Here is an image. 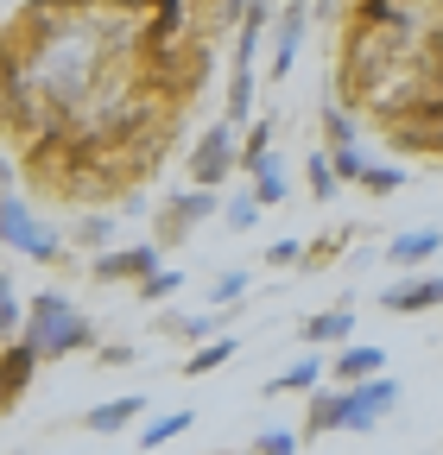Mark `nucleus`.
I'll return each mask as SVG.
<instances>
[{
  "instance_id": "1",
  "label": "nucleus",
  "mask_w": 443,
  "mask_h": 455,
  "mask_svg": "<svg viewBox=\"0 0 443 455\" xmlns=\"http://www.w3.org/2000/svg\"><path fill=\"white\" fill-rule=\"evenodd\" d=\"M20 335L38 348V361H70V355H95V323L64 298V291H32L26 298V316H20Z\"/></svg>"
},
{
  "instance_id": "2",
  "label": "nucleus",
  "mask_w": 443,
  "mask_h": 455,
  "mask_svg": "<svg viewBox=\"0 0 443 455\" xmlns=\"http://www.w3.org/2000/svg\"><path fill=\"white\" fill-rule=\"evenodd\" d=\"M215 215H222V190L184 184V190H172L165 203H152V241L158 247H184V241H197V228L215 221Z\"/></svg>"
},
{
  "instance_id": "3",
  "label": "nucleus",
  "mask_w": 443,
  "mask_h": 455,
  "mask_svg": "<svg viewBox=\"0 0 443 455\" xmlns=\"http://www.w3.org/2000/svg\"><path fill=\"white\" fill-rule=\"evenodd\" d=\"M0 247H13V253H26V259H38V266H70V241H58L51 228L7 190L0 196Z\"/></svg>"
},
{
  "instance_id": "4",
  "label": "nucleus",
  "mask_w": 443,
  "mask_h": 455,
  "mask_svg": "<svg viewBox=\"0 0 443 455\" xmlns=\"http://www.w3.org/2000/svg\"><path fill=\"white\" fill-rule=\"evenodd\" d=\"M241 171V127L222 114V121H209L190 146V184L197 190H229V178Z\"/></svg>"
},
{
  "instance_id": "5",
  "label": "nucleus",
  "mask_w": 443,
  "mask_h": 455,
  "mask_svg": "<svg viewBox=\"0 0 443 455\" xmlns=\"http://www.w3.org/2000/svg\"><path fill=\"white\" fill-rule=\"evenodd\" d=\"M349 392V430L361 436V430H374V424H386L399 405H406V386L393 379V373H374V379H355V386H342Z\"/></svg>"
},
{
  "instance_id": "6",
  "label": "nucleus",
  "mask_w": 443,
  "mask_h": 455,
  "mask_svg": "<svg viewBox=\"0 0 443 455\" xmlns=\"http://www.w3.org/2000/svg\"><path fill=\"white\" fill-rule=\"evenodd\" d=\"M152 266H165V247H158V241H133V247L115 241L108 253L89 259V278H95V284H140Z\"/></svg>"
},
{
  "instance_id": "7",
  "label": "nucleus",
  "mask_w": 443,
  "mask_h": 455,
  "mask_svg": "<svg viewBox=\"0 0 443 455\" xmlns=\"http://www.w3.org/2000/svg\"><path fill=\"white\" fill-rule=\"evenodd\" d=\"M380 310H393V316H424V310H443V272L418 266V272H406L399 284H380Z\"/></svg>"
},
{
  "instance_id": "8",
  "label": "nucleus",
  "mask_w": 443,
  "mask_h": 455,
  "mask_svg": "<svg viewBox=\"0 0 443 455\" xmlns=\"http://www.w3.org/2000/svg\"><path fill=\"white\" fill-rule=\"evenodd\" d=\"M304 32H310V0H286L279 20H272V83H286L298 51H304Z\"/></svg>"
},
{
  "instance_id": "9",
  "label": "nucleus",
  "mask_w": 443,
  "mask_h": 455,
  "mask_svg": "<svg viewBox=\"0 0 443 455\" xmlns=\"http://www.w3.org/2000/svg\"><path fill=\"white\" fill-rule=\"evenodd\" d=\"M336 430H349V392L342 386L304 392V430H298V443H323V436H336Z\"/></svg>"
},
{
  "instance_id": "10",
  "label": "nucleus",
  "mask_w": 443,
  "mask_h": 455,
  "mask_svg": "<svg viewBox=\"0 0 443 455\" xmlns=\"http://www.w3.org/2000/svg\"><path fill=\"white\" fill-rule=\"evenodd\" d=\"M374 373H386V348H380V341H342V348L323 361L329 386H355V379H374Z\"/></svg>"
},
{
  "instance_id": "11",
  "label": "nucleus",
  "mask_w": 443,
  "mask_h": 455,
  "mask_svg": "<svg viewBox=\"0 0 443 455\" xmlns=\"http://www.w3.org/2000/svg\"><path fill=\"white\" fill-rule=\"evenodd\" d=\"M443 253V228H406V235H393L380 247V259L386 266H399V272H418V266H431Z\"/></svg>"
},
{
  "instance_id": "12",
  "label": "nucleus",
  "mask_w": 443,
  "mask_h": 455,
  "mask_svg": "<svg viewBox=\"0 0 443 455\" xmlns=\"http://www.w3.org/2000/svg\"><path fill=\"white\" fill-rule=\"evenodd\" d=\"M349 335H355V304H349V298L298 323V341H304V348H342Z\"/></svg>"
},
{
  "instance_id": "13",
  "label": "nucleus",
  "mask_w": 443,
  "mask_h": 455,
  "mask_svg": "<svg viewBox=\"0 0 443 455\" xmlns=\"http://www.w3.org/2000/svg\"><path fill=\"white\" fill-rule=\"evenodd\" d=\"M140 418H146V398H140V392H127V398H108V405L83 411V430H95V436H115V430H133Z\"/></svg>"
},
{
  "instance_id": "14",
  "label": "nucleus",
  "mask_w": 443,
  "mask_h": 455,
  "mask_svg": "<svg viewBox=\"0 0 443 455\" xmlns=\"http://www.w3.org/2000/svg\"><path fill=\"white\" fill-rule=\"evenodd\" d=\"M215 329H222V310H203V316H190V310H165V316H158V335H165V341H184V348L209 341Z\"/></svg>"
},
{
  "instance_id": "15",
  "label": "nucleus",
  "mask_w": 443,
  "mask_h": 455,
  "mask_svg": "<svg viewBox=\"0 0 443 455\" xmlns=\"http://www.w3.org/2000/svg\"><path fill=\"white\" fill-rule=\"evenodd\" d=\"M235 355H241V335H209V341H197V348L184 355V373L203 379V373H215V367H229Z\"/></svg>"
},
{
  "instance_id": "16",
  "label": "nucleus",
  "mask_w": 443,
  "mask_h": 455,
  "mask_svg": "<svg viewBox=\"0 0 443 455\" xmlns=\"http://www.w3.org/2000/svg\"><path fill=\"white\" fill-rule=\"evenodd\" d=\"M317 386H323V355H304V361H292L286 373H272L260 392H266V398H286V392H317Z\"/></svg>"
},
{
  "instance_id": "17",
  "label": "nucleus",
  "mask_w": 443,
  "mask_h": 455,
  "mask_svg": "<svg viewBox=\"0 0 443 455\" xmlns=\"http://www.w3.org/2000/svg\"><path fill=\"white\" fill-rule=\"evenodd\" d=\"M247 178H254V203H260V209H279V203L292 196V184H286V164L272 158V152H266V158L247 171Z\"/></svg>"
},
{
  "instance_id": "18",
  "label": "nucleus",
  "mask_w": 443,
  "mask_h": 455,
  "mask_svg": "<svg viewBox=\"0 0 443 455\" xmlns=\"http://www.w3.org/2000/svg\"><path fill=\"white\" fill-rule=\"evenodd\" d=\"M115 241H121L115 215H83V221L70 228V253H108Z\"/></svg>"
},
{
  "instance_id": "19",
  "label": "nucleus",
  "mask_w": 443,
  "mask_h": 455,
  "mask_svg": "<svg viewBox=\"0 0 443 455\" xmlns=\"http://www.w3.org/2000/svg\"><path fill=\"white\" fill-rule=\"evenodd\" d=\"M254 83H260V76H254V64H235V70H229V101H222V114H229L235 127H247V121H254Z\"/></svg>"
},
{
  "instance_id": "20",
  "label": "nucleus",
  "mask_w": 443,
  "mask_h": 455,
  "mask_svg": "<svg viewBox=\"0 0 443 455\" xmlns=\"http://www.w3.org/2000/svg\"><path fill=\"white\" fill-rule=\"evenodd\" d=\"M190 424H197V411H158V418H146V430H140L133 443H140V449L152 455V449H165V443H178V436H184Z\"/></svg>"
},
{
  "instance_id": "21",
  "label": "nucleus",
  "mask_w": 443,
  "mask_h": 455,
  "mask_svg": "<svg viewBox=\"0 0 443 455\" xmlns=\"http://www.w3.org/2000/svg\"><path fill=\"white\" fill-rule=\"evenodd\" d=\"M355 235H361V228H336V235H317V241H304V272H317V266H336V259L355 247Z\"/></svg>"
},
{
  "instance_id": "22",
  "label": "nucleus",
  "mask_w": 443,
  "mask_h": 455,
  "mask_svg": "<svg viewBox=\"0 0 443 455\" xmlns=\"http://www.w3.org/2000/svg\"><path fill=\"white\" fill-rule=\"evenodd\" d=\"M272 133H279V114H254V121H247V133H241V171H254L272 152Z\"/></svg>"
},
{
  "instance_id": "23",
  "label": "nucleus",
  "mask_w": 443,
  "mask_h": 455,
  "mask_svg": "<svg viewBox=\"0 0 443 455\" xmlns=\"http://www.w3.org/2000/svg\"><path fill=\"white\" fill-rule=\"evenodd\" d=\"M133 291H140V304H172V298L184 291V272H178V266H152Z\"/></svg>"
},
{
  "instance_id": "24",
  "label": "nucleus",
  "mask_w": 443,
  "mask_h": 455,
  "mask_svg": "<svg viewBox=\"0 0 443 455\" xmlns=\"http://www.w3.org/2000/svg\"><path fill=\"white\" fill-rule=\"evenodd\" d=\"M304 184H310L317 203H336L342 196V178H336V164H329V152H310L304 158Z\"/></svg>"
},
{
  "instance_id": "25",
  "label": "nucleus",
  "mask_w": 443,
  "mask_h": 455,
  "mask_svg": "<svg viewBox=\"0 0 443 455\" xmlns=\"http://www.w3.org/2000/svg\"><path fill=\"white\" fill-rule=\"evenodd\" d=\"M247 284H254V278H247L241 266H229V272L209 284V310H241V304H247Z\"/></svg>"
},
{
  "instance_id": "26",
  "label": "nucleus",
  "mask_w": 443,
  "mask_h": 455,
  "mask_svg": "<svg viewBox=\"0 0 443 455\" xmlns=\"http://www.w3.org/2000/svg\"><path fill=\"white\" fill-rule=\"evenodd\" d=\"M361 190H367L374 203H386V196L406 190V171H399V164H367V171H361Z\"/></svg>"
},
{
  "instance_id": "27",
  "label": "nucleus",
  "mask_w": 443,
  "mask_h": 455,
  "mask_svg": "<svg viewBox=\"0 0 443 455\" xmlns=\"http://www.w3.org/2000/svg\"><path fill=\"white\" fill-rule=\"evenodd\" d=\"M317 133H323V146H349V140H355V121H349L336 101H323V108H317Z\"/></svg>"
},
{
  "instance_id": "28",
  "label": "nucleus",
  "mask_w": 443,
  "mask_h": 455,
  "mask_svg": "<svg viewBox=\"0 0 443 455\" xmlns=\"http://www.w3.org/2000/svg\"><path fill=\"white\" fill-rule=\"evenodd\" d=\"M329 164H336V178H342V184H361V171H367L361 140H349V146H329Z\"/></svg>"
},
{
  "instance_id": "29",
  "label": "nucleus",
  "mask_w": 443,
  "mask_h": 455,
  "mask_svg": "<svg viewBox=\"0 0 443 455\" xmlns=\"http://www.w3.org/2000/svg\"><path fill=\"white\" fill-rule=\"evenodd\" d=\"M222 221H229L235 235H247V228L260 221V203H254V190H247V196H229V203H222Z\"/></svg>"
},
{
  "instance_id": "30",
  "label": "nucleus",
  "mask_w": 443,
  "mask_h": 455,
  "mask_svg": "<svg viewBox=\"0 0 443 455\" xmlns=\"http://www.w3.org/2000/svg\"><path fill=\"white\" fill-rule=\"evenodd\" d=\"M20 298H13V284H7V272H0V341H13L20 335Z\"/></svg>"
},
{
  "instance_id": "31",
  "label": "nucleus",
  "mask_w": 443,
  "mask_h": 455,
  "mask_svg": "<svg viewBox=\"0 0 443 455\" xmlns=\"http://www.w3.org/2000/svg\"><path fill=\"white\" fill-rule=\"evenodd\" d=\"M247 455H298V430H260Z\"/></svg>"
},
{
  "instance_id": "32",
  "label": "nucleus",
  "mask_w": 443,
  "mask_h": 455,
  "mask_svg": "<svg viewBox=\"0 0 443 455\" xmlns=\"http://www.w3.org/2000/svg\"><path fill=\"white\" fill-rule=\"evenodd\" d=\"M241 13H247V0H209V26H215V32H235Z\"/></svg>"
},
{
  "instance_id": "33",
  "label": "nucleus",
  "mask_w": 443,
  "mask_h": 455,
  "mask_svg": "<svg viewBox=\"0 0 443 455\" xmlns=\"http://www.w3.org/2000/svg\"><path fill=\"white\" fill-rule=\"evenodd\" d=\"M266 266H304V241H298V235L272 241V247H266Z\"/></svg>"
},
{
  "instance_id": "34",
  "label": "nucleus",
  "mask_w": 443,
  "mask_h": 455,
  "mask_svg": "<svg viewBox=\"0 0 443 455\" xmlns=\"http://www.w3.org/2000/svg\"><path fill=\"white\" fill-rule=\"evenodd\" d=\"M140 348H133V341H95V361H108V367H127Z\"/></svg>"
},
{
  "instance_id": "35",
  "label": "nucleus",
  "mask_w": 443,
  "mask_h": 455,
  "mask_svg": "<svg viewBox=\"0 0 443 455\" xmlns=\"http://www.w3.org/2000/svg\"><path fill=\"white\" fill-rule=\"evenodd\" d=\"M115 209H121V215H146L152 203H146V190H121V196H115Z\"/></svg>"
},
{
  "instance_id": "36",
  "label": "nucleus",
  "mask_w": 443,
  "mask_h": 455,
  "mask_svg": "<svg viewBox=\"0 0 443 455\" xmlns=\"http://www.w3.org/2000/svg\"><path fill=\"white\" fill-rule=\"evenodd\" d=\"M13 190V164H7V152H0V196Z\"/></svg>"
},
{
  "instance_id": "37",
  "label": "nucleus",
  "mask_w": 443,
  "mask_h": 455,
  "mask_svg": "<svg viewBox=\"0 0 443 455\" xmlns=\"http://www.w3.org/2000/svg\"><path fill=\"white\" fill-rule=\"evenodd\" d=\"M336 7H342V0H310V13H323V20L336 13Z\"/></svg>"
},
{
  "instance_id": "38",
  "label": "nucleus",
  "mask_w": 443,
  "mask_h": 455,
  "mask_svg": "<svg viewBox=\"0 0 443 455\" xmlns=\"http://www.w3.org/2000/svg\"><path fill=\"white\" fill-rule=\"evenodd\" d=\"M431 158H443V127H437V152H431Z\"/></svg>"
}]
</instances>
